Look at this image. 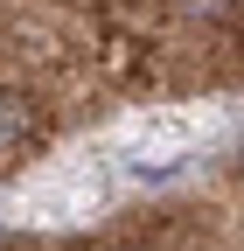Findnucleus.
Masks as SVG:
<instances>
[{
    "label": "nucleus",
    "instance_id": "nucleus-1",
    "mask_svg": "<svg viewBox=\"0 0 244 251\" xmlns=\"http://www.w3.org/2000/svg\"><path fill=\"white\" fill-rule=\"evenodd\" d=\"M35 133V98H21V91H0V153L21 147Z\"/></svg>",
    "mask_w": 244,
    "mask_h": 251
}]
</instances>
